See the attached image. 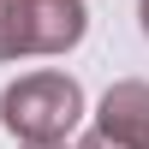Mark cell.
Masks as SVG:
<instances>
[{"instance_id": "1", "label": "cell", "mask_w": 149, "mask_h": 149, "mask_svg": "<svg viewBox=\"0 0 149 149\" xmlns=\"http://www.w3.org/2000/svg\"><path fill=\"white\" fill-rule=\"evenodd\" d=\"M72 119H78V90L60 78H36L24 84V90H6V125L12 131H36V137H48V131H66Z\"/></svg>"}]
</instances>
